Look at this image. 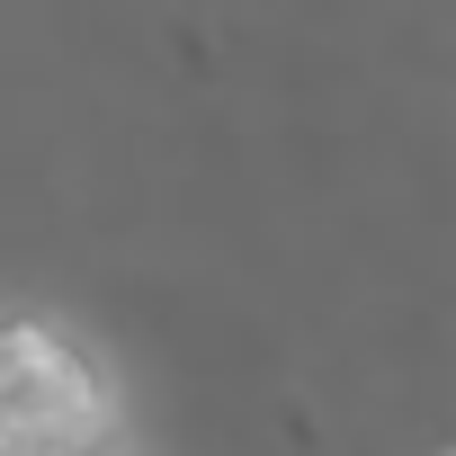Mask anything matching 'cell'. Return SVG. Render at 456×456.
Instances as JSON below:
<instances>
[{
  "label": "cell",
  "mask_w": 456,
  "mask_h": 456,
  "mask_svg": "<svg viewBox=\"0 0 456 456\" xmlns=\"http://www.w3.org/2000/svg\"><path fill=\"white\" fill-rule=\"evenodd\" d=\"M117 429L108 376L37 314H0V456H99Z\"/></svg>",
  "instance_id": "6da1fadb"
}]
</instances>
